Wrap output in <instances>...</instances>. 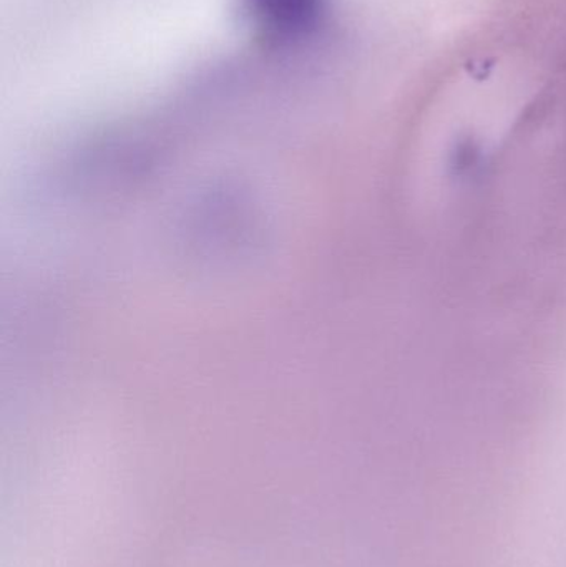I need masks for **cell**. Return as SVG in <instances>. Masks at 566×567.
Listing matches in <instances>:
<instances>
[{
  "mask_svg": "<svg viewBox=\"0 0 566 567\" xmlns=\"http://www.w3.org/2000/svg\"><path fill=\"white\" fill-rule=\"evenodd\" d=\"M256 32L269 45L301 42L321 22L325 0H243Z\"/></svg>",
  "mask_w": 566,
  "mask_h": 567,
  "instance_id": "1",
  "label": "cell"
}]
</instances>
